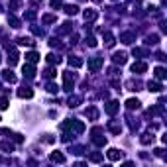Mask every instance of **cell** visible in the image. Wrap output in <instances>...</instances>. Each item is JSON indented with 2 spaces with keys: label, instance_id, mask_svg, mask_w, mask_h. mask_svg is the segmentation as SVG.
<instances>
[{
  "label": "cell",
  "instance_id": "cell-18",
  "mask_svg": "<svg viewBox=\"0 0 167 167\" xmlns=\"http://www.w3.org/2000/svg\"><path fill=\"white\" fill-rule=\"evenodd\" d=\"M45 59H47V63H49V65H59V63H61V57L55 55V53H49Z\"/></svg>",
  "mask_w": 167,
  "mask_h": 167
},
{
  "label": "cell",
  "instance_id": "cell-23",
  "mask_svg": "<svg viewBox=\"0 0 167 167\" xmlns=\"http://www.w3.org/2000/svg\"><path fill=\"white\" fill-rule=\"evenodd\" d=\"M155 79H159V81H163L165 77H167V73H165V69L163 67H155Z\"/></svg>",
  "mask_w": 167,
  "mask_h": 167
},
{
  "label": "cell",
  "instance_id": "cell-16",
  "mask_svg": "<svg viewBox=\"0 0 167 167\" xmlns=\"http://www.w3.org/2000/svg\"><path fill=\"white\" fill-rule=\"evenodd\" d=\"M2 79L8 81V83H16V75L10 71V69H6V71H2Z\"/></svg>",
  "mask_w": 167,
  "mask_h": 167
},
{
  "label": "cell",
  "instance_id": "cell-40",
  "mask_svg": "<svg viewBox=\"0 0 167 167\" xmlns=\"http://www.w3.org/2000/svg\"><path fill=\"white\" fill-rule=\"evenodd\" d=\"M157 40H159V35H155V34H153V35H149V37H148V44H149V45H155V44H157Z\"/></svg>",
  "mask_w": 167,
  "mask_h": 167
},
{
  "label": "cell",
  "instance_id": "cell-52",
  "mask_svg": "<svg viewBox=\"0 0 167 167\" xmlns=\"http://www.w3.org/2000/svg\"><path fill=\"white\" fill-rule=\"evenodd\" d=\"M0 10H2V8H0Z\"/></svg>",
  "mask_w": 167,
  "mask_h": 167
},
{
  "label": "cell",
  "instance_id": "cell-50",
  "mask_svg": "<svg viewBox=\"0 0 167 167\" xmlns=\"http://www.w3.org/2000/svg\"><path fill=\"white\" fill-rule=\"evenodd\" d=\"M157 59H159V61H165V55H163V53L159 51V53H157Z\"/></svg>",
  "mask_w": 167,
  "mask_h": 167
},
{
  "label": "cell",
  "instance_id": "cell-13",
  "mask_svg": "<svg viewBox=\"0 0 167 167\" xmlns=\"http://www.w3.org/2000/svg\"><path fill=\"white\" fill-rule=\"evenodd\" d=\"M161 89H163V87H161V83H155V81H149V83H148V90H149V93H161Z\"/></svg>",
  "mask_w": 167,
  "mask_h": 167
},
{
  "label": "cell",
  "instance_id": "cell-32",
  "mask_svg": "<svg viewBox=\"0 0 167 167\" xmlns=\"http://www.w3.org/2000/svg\"><path fill=\"white\" fill-rule=\"evenodd\" d=\"M67 31H71V24H69V22H67V24H63V26H61V28H59V30H57V34H59V35H61V34H67Z\"/></svg>",
  "mask_w": 167,
  "mask_h": 167
},
{
  "label": "cell",
  "instance_id": "cell-5",
  "mask_svg": "<svg viewBox=\"0 0 167 167\" xmlns=\"http://www.w3.org/2000/svg\"><path fill=\"white\" fill-rule=\"evenodd\" d=\"M118 108H120V104H118L116 100H110L108 104L104 106V110H106V114H110V116H114L116 112H118Z\"/></svg>",
  "mask_w": 167,
  "mask_h": 167
},
{
  "label": "cell",
  "instance_id": "cell-35",
  "mask_svg": "<svg viewBox=\"0 0 167 167\" xmlns=\"http://www.w3.org/2000/svg\"><path fill=\"white\" fill-rule=\"evenodd\" d=\"M44 75H45V77L47 79H53V77H55V75H57V71H55V69H45V71H44Z\"/></svg>",
  "mask_w": 167,
  "mask_h": 167
},
{
  "label": "cell",
  "instance_id": "cell-47",
  "mask_svg": "<svg viewBox=\"0 0 167 167\" xmlns=\"http://www.w3.org/2000/svg\"><path fill=\"white\" fill-rule=\"evenodd\" d=\"M77 41H79V35L73 34V35H71V44H77Z\"/></svg>",
  "mask_w": 167,
  "mask_h": 167
},
{
  "label": "cell",
  "instance_id": "cell-41",
  "mask_svg": "<svg viewBox=\"0 0 167 167\" xmlns=\"http://www.w3.org/2000/svg\"><path fill=\"white\" fill-rule=\"evenodd\" d=\"M6 108H8V98L2 96V98H0V110H6Z\"/></svg>",
  "mask_w": 167,
  "mask_h": 167
},
{
  "label": "cell",
  "instance_id": "cell-15",
  "mask_svg": "<svg viewBox=\"0 0 167 167\" xmlns=\"http://www.w3.org/2000/svg\"><path fill=\"white\" fill-rule=\"evenodd\" d=\"M37 61H40V55H37L35 51L26 53V63H31V65H34V63H37Z\"/></svg>",
  "mask_w": 167,
  "mask_h": 167
},
{
  "label": "cell",
  "instance_id": "cell-8",
  "mask_svg": "<svg viewBox=\"0 0 167 167\" xmlns=\"http://www.w3.org/2000/svg\"><path fill=\"white\" fill-rule=\"evenodd\" d=\"M108 159L110 161H120L122 159V152H120V149H116V148H110L108 149Z\"/></svg>",
  "mask_w": 167,
  "mask_h": 167
},
{
  "label": "cell",
  "instance_id": "cell-45",
  "mask_svg": "<svg viewBox=\"0 0 167 167\" xmlns=\"http://www.w3.org/2000/svg\"><path fill=\"white\" fill-rule=\"evenodd\" d=\"M22 140H24V138L20 136V134H14V142H18V144H20V142H22Z\"/></svg>",
  "mask_w": 167,
  "mask_h": 167
},
{
  "label": "cell",
  "instance_id": "cell-7",
  "mask_svg": "<svg viewBox=\"0 0 167 167\" xmlns=\"http://www.w3.org/2000/svg\"><path fill=\"white\" fill-rule=\"evenodd\" d=\"M112 61H114L116 65H124V63L128 61V57H126V53H122V51H116L114 55H112Z\"/></svg>",
  "mask_w": 167,
  "mask_h": 167
},
{
  "label": "cell",
  "instance_id": "cell-42",
  "mask_svg": "<svg viewBox=\"0 0 167 167\" xmlns=\"http://www.w3.org/2000/svg\"><path fill=\"white\" fill-rule=\"evenodd\" d=\"M51 8H61V0H49Z\"/></svg>",
  "mask_w": 167,
  "mask_h": 167
},
{
  "label": "cell",
  "instance_id": "cell-34",
  "mask_svg": "<svg viewBox=\"0 0 167 167\" xmlns=\"http://www.w3.org/2000/svg\"><path fill=\"white\" fill-rule=\"evenodd\" d=\"M108 128H110V130H112V132H114V134H120V132H122V128H120V126H118V124H116V122H110V124H108Z\"/></svg>",
  "mask_w": 167,
  "mask_h": 167
},
{
  "label": "cell",
  "instance_id": "cell-3",
  "mask_svg": "<svg viewBox=\"0 0 167 167\" xmlns=\"http://www.w3.org/2000/svg\"><path fill=\"white\" fill-rule=\"evenodd\" d=\"M73 83H75L73 73L65 71V73H63V89H65V90H73Z\"/></svg>",
  "mask_w": 167,
  "mask_h": 167
},
{
  "label": "cell",
  "instance_id": "cell-20",
  "mask_svg": "<svg viewBox=\"0 0 167 167\" xmlns=\"http://www.w3.org/2000/svg\"><path fill=\"white\" fill-rule=\"evenodd\" d=\"M85 114H87L90 120H96V118H98V110H96L94 106H89V108L85 110Z\"/></svg>",
  "mask_w": 167,
  "mask_h": 167
},
{
  "label": "cell",
  "instance_id": "cell-30",
  "mask_svg": "<svg viewBox=\"0 0 167 167\" xmlns=\"http://www.w3.org/2000/svg\"><path fill=\"white\" fill-rule=\"evenodd\" d=\"M142 87V83H138V81H128V89L130 90H140Z\"/></svg>",
  "mask_w": 167,
  "mask_h": 167
},
{
  "label": "cell",
  "instance_id": "cell-46",
  "mask_svg": "<svg viewBox=\"0 0 167 167\" xmlns=\"http://www.w3.org/2000/svg\"><path fill=\"white\" fill-rule=\"evenodd\" d=\"M155 155H157V157H163V149L157 148V149H155Z\"/></svg>",
  "mask_w": 167,
  "mask_h": 167
},
{
  "label": "cell",
  "instance_id": "cell-21",
  "mask_svg": "<svg viewBox=\"0 0 167 167\" xmlns=\"http://www.w3.org/2000/svg\"><path fill=\"white\" fill-rule=\"evenodd\" d=\"M65 14L67 16H77L79 14V8L75 6V4H67V6H65Z\"/></svg>",
  "mask_w": 167,
  "mask_h": 167
},
{
  "label": "cell",
  "instance_id": "cell-26",
  "mask_svg": "<svg viewBox=\"0 0 167 167\" xmlns=\"http://www.w3.org/2000/svg\"><path fill=\"white\" fill-rule=\"evenodd\" d=\"M89 161H93V163H100V161H102V153H98V152L90 153L89 155Z\"/></svg>",
  "mask_w": 167,
  "mask_h": 167
},
{
  "label": "cell",
  "instance_id": "cell-48",
  "mask_svg": "<svg viewBox=\"0 0 167 167\" xmlns=\"http://www.w3.org/2000/svg\"><path fill=\"white\" fill-rule=\"evenodd\" d=\"M0 134H2V136H10V130H6V128H2V130H0Z\"/></svg>",
  "mask_w": 167,
  "mask_h": 167
},
{
  "label": "cell",
  "instance_id": "cell-37",
  "mask_svg": "<svg viewBox=\"0 0 167 167\" xmlns=\"http://www.w3.org/2000/svg\"><path fill=\"white\" fill-rule=\"evenodd\" d=\"M35 12H34V10H30V12H26V20H28V22H34V20H35Z\"/></svg>",
  "mask_w": 167,
  "mask_h": 167
},
{
  "label": "cell",
  "instance_id": "cell-49",
  "mask_svg": "<svg viewBox=\"0 0 167 167\" xmlns=\"http://www.w3.org/2000/svg\"><path fill=\"white\" fill-rule=\"evenodd\" d=\"M44 142H47V144H53V138H51V136H45V138H44Z\"/></svg>",
  "mask_w": 167,
  "mask_h": 167
},
{
  "label": "cell",
  "instance_id": "cell-38",
  "mask_svg": "<svg viewBox=\"0 0 167 167\" xmlns=\"http://www.w3.org/2000/svg\"><path fill=\"white\" fill-rule=\"evenodd\" d=\"M47 90H49V93H51V94H55V93H57V90H59V87H57V85H55V83H49V85H47Z\"/></svg>",
  "mask_w": 167,
  "mask_h": 167
},
{
  "label": "cell",
  "instance_id": "cell-24",
  "mask_svg": "<svg viewBox=\"0 0 167 167\" xmlns=\"http://www.w3.org/2000/svg\"><path fill=\"white\" fill-rule=\"evenodd\" d=\"M140 142H142V144H152V142H153V134H149V132L142 134V138H140Z\"/></svg>",
  "mask_w": 167,
  "mask_h": 167
},
{
  "label": "cell",
  "instance_id": "cell-12",
  "mask_svg": "<svg viewBox=\"0 0 167 167\" xmlns=\"http://www.w3.org/2000/svg\"><path fill=\"white\" fill-rule=\"evenodd\" d=\"M140 104H142V102H140L138 98H128V100H126V108H128V110H138Z\"/></svg>",
  "mask_w": 167,
  "mask_h": 167
},
{
  "label": "cell",
  "instance_id": "cell-6",
  "mask_svg": "<svg viewBox=\"0 0 167 167\" xmlns=\"http://www.w3.org/2000/svg\"><path fill=\"white\" fill-rule=\"evenodd\" d=\"M18 51L14 49V47H8V63H10V67H14L16 63H18Z\"/></svg>",
  "mask_w": 167,
  "mask_h": 167
},
{
  "label": "cell",
  "instance_id": "cell-19",
  "mask_svg": "<svg viewBox=\"0 0 167 167\" xmlns=\"http://www.w3.org/2000/svg\"><path fill=\"white\" fill-rule=\"evenodd\" d=\"M51 161H55V163H65V155L61 152H53L51 153Z\"/></svg>",
  "mask_w": 167,
  "mask_h": 167
},
{
  "label": "cell",
  "instance_id": "cell-36",
  "mask_svg": "<svg viewBox=\"0 0 167 167\" xmlns=\"http://www.w3.org/2000/svg\"><path fill=\"white\" fill-rule=\"evenodd\" d=\"M49 45H51V47H57V49H63V44H61L59 40H55V37H53V40L49 41Z\"/></svg>",
  "mask_w": 167,
  "mask_h": 167
},
{
  "label": "cell",
  "instance_id": "cell-4",
  "mask_svg": "<svg viewBox=\"0 0 167 167\" xmlns=\"http://www.w3.org/2000/svg\"><path fill=\"white\" fill-rule=\"evenodd\" d=\"M148 71V63H144V61H136L132 65V73H138V75H142Z\"/></svg>",
  "mask_w": 167,
  "mask_h": 167
},
{
  "label": "cell",
  "instance_id": "cell-51",
  "mask_svg": "<svg viewBox=\"0 0 167 167\" xmlns=\"http://www.w3.org/2000/svg\"><path fill=\"white\" fill-rule=\"evenodd\" d=\"M0 61H2V55H0Z\"/></svg>",
  "mask_w": 167,
  "mask_h": 167
},
{
  "label": "cell",
  "instance_id": "cell-17",
  "mask_svg": "<svg viewBox=\"0 0 167 167\" xmlns=\"http://www.w3.org/2000/svg\"><path fill=\"white\" fill-rule=\"evenodd\" d=\"M102 40H104V44L108 45V47L114 45V35H112L110 31H104V34H102Z\"/></svg>",
  "mask_w": 167,
  "mask_h": 167
},
{
  "label": "cell",
  "instance_id": "cell-10",
  "mask_svg": "<svg viewBox=\"0 0 167 167\" xmlns=\"http://www.w3.org/2000/svg\"><path fill=\"white\" fill-rule=\"evenodd\" d=\"M85 20H87V22H94L96 18H98V14H96V10H93V8H89V10H85Z\"/></svg>",
  "mask_w": 167,
  "mask_h": 167
},
{
  "label": "cell",
  "instance_id": "cell-14",
  "mask_svg": "<svg viewBox=\"0 0 167 167\" xmlns=\"http://www.w3.org/2000/svg\"><path fill=\"white\" fill-rule=\"evenodd\" d=\"M18 96H20V98H31V96H34V90L28 89V87H24V89L18 90Z\"/></svg>",
  "mask_w": 167,
  "mask_h": 167
},
{
  "label": "cell",
  "instance_id": "cell-22",
  "mask_svg": "<svg viewBox=\"0 0 167 167\" xmlns=\"http://www.w3.org/2000/svg\"><path fill=\"white\" fill-rule=\"evenodd\" d=\"M69 65H71V67H81V65H83V59L71 55V57H69Z\"/></svg>",
  "mask_w": 167,
  "mask_h": 167
},
{
  "label": "cell",
  "instance_id": "cell-9",
  "mask_svg": "<svg viewBox=\"0 0 167 167\" xmlns=\"http://www.w3.org/2000/svg\"><path fill=\"white\" fill-rule=\"evenodd\" d=\"M24 77H28V79H34L35 77V69H34V65L31 63H28V65H24Z\"/></svg>",
  "mask_w": 167,
  "mask_h": 167
},
{
  "label": "cell",
  "instance_id": "cell-1",
  "mask_svg": "<svg viewBox=\"0 0 167 167\" xmlns=\"http://www.w3.org/2000/svg\"><path fill=\"white\" fill-rule=\"evenodd\" d=\"M93 144L98 145V148L106 144V138L102 136V128H93Z\"/></svg>",
  "mask_w": 167,
  "mask_h": 167
},
{
  "label": "cell",
  "instance_id": "cell-11",
  "mask_svg": "<svg viewBox=\"0 0 167 167\" xmlns=\"http://www.w3.org/2000/svg\"><path fill=\"white\" fill-rule=\"evenodd\" d=\"M134 40H136V35H134L132 31H126V34L120 35V41H122V44H128V45L134 44Z\"/></svg>",
  "mask_w": 167,
  "mask_h": 167
},
{
  "label": "cell",
  "instance_id": "cell-43",
  "mask_svg": "<svg viewBox=\"0 0 167 167\" xmlns=\"http://www.w3.org/2000/svg\"><path fill=\"white\" fill-rule=\"evenodd\" d=\"M31 31H34L35 35H44V30H40V28H35V26H31Z\"/></svg>",
  "mask_w": 167,
  "mask_h": 167
},
{
  "label": "cell",
  "instance_id": "cell-39",
  "mask_svg": "<svg viewBox=\"0 0 167 167\" xmlns=\"http://www.w3.org/2000/svg\"><path fill=\"white\" fill-rule=\"evenodd\" d=\"M87 45H89V47H96V37L89 35V37H87Z\"/></svg>",
  "mask_w": 167,
  "mask_h": 167
},
{
  "label": "cell",
  "instance_id": "cell-31",
  "mask_svg": "<svg viewBox=\"0 0 167 167\" xmlns=\"http://www.w3.org/2000/svg\"><path fill=\"white\" fill-rule=\"evenodd\" d=\"M79 102H81V96H71V98H69V106H71V108H75V106H79Z\"/></svg>",
  "mask_w": 167,
  "mask_h": 167
},
{
  "label": "cell",
  "instance_id": "cell-27",
  "mask_svg": "<svg viewBox=\"0 0 167 167\" xmlns=\"http://www.w3.org/2000/svg\"><path fill=\"white\" fill-rule=\"evenodd\" d=\"M8 24L12 26V28H20V20L16 18L14 14H10V16H8Z\"/></svg>",
  "mask_w": 167,
  "mask_h": 167
},
{
  "label": "cell",
  "instance_id": "cell-33",
  "mask_svg": "<svg viewBox=\"0 0 167 167\" xmlns=\"http://www.w3.org/2000/svg\"><path fill=\"white\" fill-rule=\"evenodd\" d=\"M134 57H144V55H148V53H145V49H140V47H134Z\"/></svg>",
  "mask_w": 167,
  "mask_h": 167
},
{
  "label": "cell",
  "instance_id": "cell-2",
  "mask_svg": "<svg viewBox=\"0 0 167 167\" xmlns=\"http://www.w3.org/2000/svg\"><path fill=\"white\" fill-rule=\"evenodd\" d=\"M102 67V57H90L89 59V71L90 73H98Z\"/></svg>",
  "mask_w": 167,
  "mask_h": 167
},
{
  "label": "cell",
  "instance_id": "cell-28",
  "mask_svg": "<svg viewBox=\"0 0 167 167\" xmlns=\"http://www.w3.org/2000/svg\"><path fill=\"white\" fill-rule=\"evenodd\" d=\"M18 44L20 45H34L35 41L31 40V37H18Z\"/></svg>",
  "mask_w": 167,
  "mask_h": 167
},
{
  "label": "cell",
  "instance_id": "cell-29",
  "mask_svg": "<svg viewBox=\"0 0 167 167\" xmlns=\"http://www.w3.org/2000/svg\"><path fill=\"white\" fill-rule=\"evenodd\" d=\"M55 16H53V14H45L44 16V18H41V22H44V24H53V22H55Z\"/></svg>",
  "mask_w": 167,
  "mask_h": 167
},
{
  "label": "cell",
  "instance_id": "cell-25",
  "mask_svg": "<svg viewBox=\"0 0 167 167\" xmlns=\"http://www.w3.org/2000/svg\"><path fill=\"white\" fill-rule=\"evenodd\" d=\"M0 149L6 152V153H10V152H14V145L10 144V142H0Z\"/></svg>",
  "mask_w": 167,
  "mask_h": 167
},
{
  "label": "cell",
  "instance_id": "cell-44",
  "mask_svg": "<svg viewBox=\"0 0 167 167\" xmlns=\"http://www.w3.org/2000/svg\"><path fill=\"white\" fill-rule=\"evenodd\" d=\"M10 8H12V10L18 8V0H12V2H10Z\"/></svg>",
  "mask_w": 167,
  "mask_h": 167
}]
</instances>
